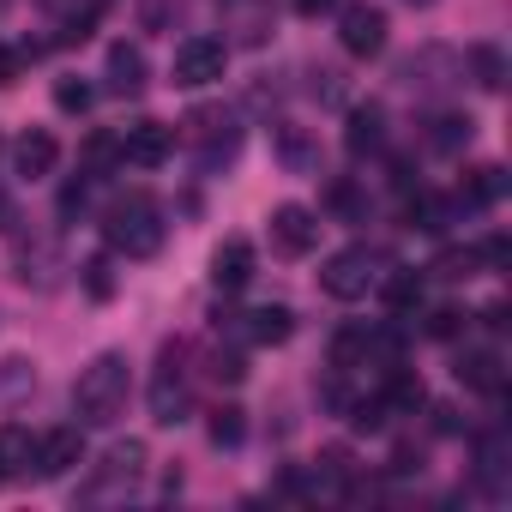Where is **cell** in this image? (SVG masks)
<instances>
[{
  "label": "cell",
  "mask_w": 512,
  "mask_h": 512,
  "mask_svg": "<svg viewBox=\"0 0 512 512\" xmlns=\"http://www.w3.org/2000/svg\"><path fill=\"white\" fill-rule=\"evenodd\" d=\"M187 410H193V380L181 368V350H163V362L151 374V422L175 428V422H187Z\"/></svg>",
  "instance_id": "cell-4"
},
{
  "label": "cell",
  "mask_w": 512,
  "mask_h": 512,
  "mask_svg": "<svg viewBox=\"0 0 512 512\" xmlns=\"http://www.w3.org/2000/svg\"><path fill=\"white\" fill-rule=\"evenodd\" d=\"M91 103H97V91H91L85 79H55V109H61V115H85Z\"/></svg>",
  "instance_id": "cell-30"
},
{
  "label": "cell",
  "mask_w": 512,
  "mask_h": 512,
  "mask_svg": "<svg viewBox=\"0 0 512 512\" xmlns=\"http://www.w3.org/2000/svg\"><path fill=\"white\" fill-rule=\"evenodd\" d=\"M79 464H85V434H79V428H49V434L37 440V476H43V482L67 476V470H79Z\"/></svg>",
  "instance_id": "cell-12"
},
{
  "label": "cell",
  "mask_w": 512,
  "mask_h": 512,
  "mask_svg": "<svg viewBox=\"0 0 512 512\" xmlns=\"http://www.w3.org/2000/svg\"><path fill=\"white\" fill-rule=\"evenodd\" d=\"M290 7H296L302 19H320V13H332V7H338V0H290Z\"/></svg>",
  "instance_id": "cell-36"
},
{
  "label": "cell",
  "mask_w": 512,
  "mask_h": 512,
  "mask_svg": "<svg viewBox=\"0 0 512 512\" xmlns=\"http://www.w3.org/2000/svg\"><path fill=\"white\" fill-rule=\"evenodd\" d=\"M0 482H7V470H0Z\"/></svg>",
  "instance_id": "cell-39"
},
{
  "label": "cell",
  "mask_w": 512,
  "mask_h": 512,
  "mask_svg": "<svg viewBox=\"0 0 512 512\" xmlns=\"http://www.w3.org/2000/svg\"><path fill=\"white\" fill-rule=\"evenodd\" d=\"M344 145H350V157H374V151L386 145V109H380V103H362V109H350Z\"/></svg>",
  "instance_id": "cell-18"
},
{
  "label": "cell",
  "mask_w": 512,
  "mask_h": 512,
  "mask_svg": "<svg viewBox=\"0 0 512 512\" xmlns=\"http://www.w3.org/2000/svg\"><path fill=\"white\" fill-rule=\"evenodd\" d=\"M85 205V181H67V193H61V217H73Z\"/></svg>",
  "instance_id": "cell-35"
},
{
  "label": "cell",
  "mask_w": 512,
  "mask_h": 512,
  "mask_svg": "<svg viewBox=\"0 0 512 512\" xmlns=\"http://www.w3.org/2000/svg\"><path fill=\"white\" fill-rule=\"evenodd\" d=\"M380 253L374 247H344V253H332V260L320 266V290L332 296V302H362L374 284H380Z\"/></svg>",
  "instance_id": "cell-3"
},
{
  "label": "cell",
  "mask_w": 512,
  "mask_h": 512,
  "mask_svg": "<svg viewBox=\"0 0 512 512\" xmlns=\"http://www.w3.org/2000/svg\"><path fill=\"white\" fill-rule=\"evenodd\" d=\"M404 7H434V0H404Z\"/></svg>",
  "instance_id": "cell-38"
},
{
  "label": "cell",
  "mask_w": 512,
  "mask_h": 512,
  "mask_svg": "<svg viewBox=\"0 0 512 512\" xmlns=\"http://www.w3.org/2000/svg\"><path fill=\"white\" fill-rule=\"evenodd\" d=\"M458 73H464V67H458V55H452V49H422V55H410V61L398 67V79H404L410 91H428V97H434V91H446Z\"/></svg>",
  "instance_id": "cell-11"
},
{
  "label": "cell",
  "mask_w": 512,
  "mask_h": 512,
  "mask_svg": "<svg viewBox=\"0 0 512 512\" xmlns=\"http://www.w3.org/2000/svg\"><path fill=\"white\" fill-rule=\"evenodd\" d=\"M43 7H49V13H67V7H73V0H43Z\"/></svg>",
  "instance_id": "cell-37"
},
{
  "label": "cell",
  "mask_w": 512,
  "mask_h": 512,
  "mask_svg": "<svg viewBox=\"0 0 512 512\" xmlns=\"http://www.w3.org/2000/svg\"><path fill=\"white\" fill-rule=\"evenodd\" d=\"M223 67H229V43H217V37H187V43L175 49V85H181V91L217 85Z\"/></svg>",
  "instance_id": "cell-5"
},
{
  "label": "cell",
  "mask_w": 512,
  "mask_h": 512,
  "mask_svg": "<svg viewBox=\"0 0 512 512\" xmlns=\"http://www.w3.org/2000/svg\"><path fill=\"white\" fill-rule=\"evenodd\" d=\"M404 217H410V229H422V235H440V229L458 217V199H440V193H416V199L404 205Z\"/></svg>",
  "instance_id": "cell-22"
},
{
  "label": "cell",
  "mask_w": 512,
  "mask_h": 512,
  "mask_svg": "<svg viewBox=\"0 0 512 512\" xmlns=\"http://www.w3.org/2000/svg\"><path fill=\"white\" fill-rule=\"evenodd\" d=\"M103 235H109V247H115V253H127V260H151V253L163 247V235H169V223H163L157 199L127 193V199H115V205H109Z\"/></svg>",
  "instance_id": "cell-2"
},
{
  "label": "cell",
  "mask_w": 512,
  "mask_h": 512,
  "mask_svg": "<svg viewBox=\"0 0 512 512\" xmlns=\"http://www.w3.org/2000/svg\"><path fill=\"white\" fill-rule=\"evenodd\" d=\"M211 284L223 290V296H235V290H247L253 284V241H223L217 253H211Z\"/></svg>",
  "instance_id": "cell-14"
},
{
  "label": "cell",
  "mask_w": 512,
  "mask_h": 512,
  "mask_svg": "<svg viewBox=\"0 0 512 512\" xmlns=\"http://www.w3.org/2000/svg\"><path fill=\"white\" fill-rule=\"evenodd\" d=\"M482 272V260H476V247H452V253H440V260H434V278H476Z\"/></svg>",
  "instance_id": "cell-29"
},
{
  "label": "cell",
  "mask_w": 512,
  "mask_h": 512,
  "mask_svg": "<svg viewBox=\"0 0 512 512\" xmlns=\"http://www.w3.org/2000/svg\"><path fill=\"white\" fill-rule=\"evenodd\" d=\"M470 139H476V121H470V115H440V121H434V133H428V145H434V151H464Z\"/></svg>",
  "instance_id": "cell-27"
},
{
  "label": "cell",
  "mask_w": 512,
  "mask_h": 512,
  "mask_svg": "<svg viewBox=\"0 0 512 512\" xmlns=\"http://www.w3.org/2000/svg\"><path fill=\"white\" fill-rule=\"evenodd\" d=\"M464 320H470V314H458V308H434V314H428V338H458Z\"/></svg>",
  "instance_id": "cell-32"
},
{
  "label": "cell",
  "mask_w": 512,
  "mask_h": 512,
  "mask_svg": "<svg viewBox=\"0 0 512 512\" xmlns=\"http://www.w3.org/2000/svg\"><path fill=\"white\" fill-rule=\"evenodd\" d=\"M127 392H133V362L121 350H103L91 368H79V386H73L79 428H109L127 410Z\"/></svg>",
  "instance_id": "cell-1"
},
{
  "label": "cell",
  "mask_w": 512,
  "mask_h": 512,
  "mask_svg": "<svg viewBox=\"0 0 512 512\" xmlns=\"http://www.w3.org/2000/svg\"><path fill=\"white\" fill-rule=\"evenodd\" d=\"M103 79H109L115 97H139V91H145V49H139V43H109Z\"/></svg>",
  "instance_id": "cell-15"
},
{
  "label": "cell",
  "mask_w": 512,
  "mask_h": 512,
  "mask_svg": "<svg viewBox=\"0 0 512 512\" xmlns=\"http://www.w3.org/2000/svg\"><path fill=\"white\" fill-rule=\"evenodd\" d=\"M326 199H332V211H344L350 223H368V205H362V193H356L350 181H332V193H326Z\"/></svg>",
  "instance_id": "cell-31"
},
{
  "label": "cell",
  "mask_w": 512,
  "mask_h": 512,
  "mask_svg": "<svg viewBox=\"0 0 512 512\" xmlns=\"http://www.w3.org/2000/svg\"><path fill=\"white\" fill-rule=\"evenodd\" d=\"M205 428H211V446H241V434H247V422H241V410H235V404H217Z\"/></svg>",
  "instance_id": "cell-28"
},
{
  "label": "cell",
  "mask_w": 512,
  "mask_h": 512,
  "mask_svg": "<svg viewBox=\"0 0 512 512\" xmlns=\"http://www.w3.org/2000/svg\"><path fill=\"white\" fill-rule=\"evenodd\" d=\"M386 13L380 7H368V0H356V7H344L338 13V43H344V55L350 61H374L380 49H386Z\"/></svg>",
  "instance_id": "cell-7"
},
{
  "label": "cell",
  "mask_w": 512,
  "mask_h": 512,
  "mask_svg": "<svg viewBox=\"0 0 512 512\" xmlns=\"http://www.w3.org/2000/svg\"><path fill=\"white\" fill-rule=\"evenodd\" d=\"M452 374H458L470 392H488V398H500V392H506V362H500L494 350H464Z\"/></svg>",
  "instance_id": "cell-17"
},
{
  "label": "cell",
  "mask_w": 512,
  "mask_h": 512,
  "mask_svg": "<svg viewBox=\"0 0 512 512\" xmlns=\"http://www.w3.org/2000/svg\"><path fill=\"white\" fill-rule=\"evenodd\" d=\"M470 73H476L482 91H500V85H506V55H500L494 43H476V49H470Z\"/></svg>",
  "instance_id": "cell-26"
},
{
  "label": "cell",
  "mask_w": 512,
  "mask_h": 512,
  "mask_svg": "<svg viewBox=\"0 0 512 512\" xmlns=\"http://www.w3.org/2000/svg\"><path fill=\"white\" fill-rule=\"evenodd\" d=\"M290 332H296V314L284 302H266V308L247 314V338L253 344H290Z\"/></svg>",
  "instance_id": "cell-20"
},
{
  "label": "cell",
  "mask_w": 512,
  "mask_h": 512,
  "mask_svg": "<svg viewBox=\"0 0 512 512\" xmlns=\"http://www.w3.org/2000/svg\"><path fill=\"white\" fill-rule=\"evenodd\" d=\"M506 458H512V446H506V434H500V428L476 440V470H482V482H488V494H494V500L506 494Z\"/></svg>",
  "instance_id": "cell-21"
},
{
  "label": "cell",
  "mask_w": 512,
  "mask_h": 512,
  "mask_svg": "<svg viewBox=\"0 0 512 512\" xmlns=\"http://www.w3.org/2000/svg\"><path fill=\"white\" fill-rule=\"evenodd\" d=\"M500 193H506V169H500V163H482V169H470V181H464L458 205H494Z\"/></svg>",
  "instance_id": "cell-25"
},
{
  "label": "cell",
  "mask_w": 512,
  "mask_h": 512,
  "mask_svg": "<svg viewBox=\"0 0 512 512\" xmlns=\"http://www.w3.org/2000/svg\"><path fill=\"white\" fill-rule=\"evenodd\" d=\"M0 470H7V476H37V440L25 428L0 434Z\"/></svg>",
  "instance_id": "cell-24"
},
{
  "label": "cell",
  "mask_w": 512,
  "mask_h": 512,
  "mask_svg": "<svg viewBox=\"0 0 512 512\" xmlns=\"http://www.w3.org/2000/svg\"><path fill=\"white\" fill-rule=\"evenodd\" d=\"M169 151H175V133L163 121H133L121 133V163H133V169H157V163H169Z\"/></svg>",
  "instance_id": "cell-10"
},
{
  "label": "cell",
  "mask_w": 512,
  "mask_h": 512,
  "mask_svg": "<svg viewBox=\"0 0 512 512\" xmlns=\"http://www.w3.org/2000/svg\"><path fill=\"white\" fill-rule=\"evenodd\" d=\"M0 85H19V55L0 43Z\"/></svg>",
  "instance_id": "cell-34"
},
{
  "label": "cell",
  "mask_w": 512,
  "mask_h": 512,
  "mask_svg": "<svg viewBox=\"0 0 512 512\" xmlns=\"http://www.w3.org/2000/svg\"><path fill=\"white\" fill-rule=\"evenodd\" d=\"M272 145H278V163H284L290 175H320V139H314L308 127L278 121V127H272Z\"/></svg>",
  "instance_id": "cell-13"
},
{
  "label": "cell",
  "mask_w": 512,
  "mask_h": 512,
  "mask_svg": "<svg viewBox=\"0 0 512 512\" xmlns=\"http://www.w3.org/2000/svg\"><path fill=\"white\" fill-rule=\"evenodd\" d=\"M187 139L199 145V169H217V163H229V157H235L241 127H235V115H229V109H199V115H187Z\"/></svg>",
  "instance_id": "cell-6"
},
{
  "label": "cell",
  "mask_w": 512,
  "mask_h": 512,
  "mask_svg": "<svg viewBox=\"0 0 512 512\" xmlns=\"http://www.w3.org/2000/svg\"><path fill=\"white\" fill-rule=\"evenodd\" d=\"M55 163H61V145H55V133H43V127H31V133L13 145V169H19L25 181H43Z\"/></svg>",
  "instance_id": "cell-16"
},
{
  "label": "cell",
  "mask_w": 512,
  "mask_h": 512,
  "mask_svg": "<svg viewBox=\"0 0 512 512\" xmlns=\"http://www.w3.org/2000/svg\"><path fill=\"white\" fill-rule=\"evenodd\" d=\"M272 247L284 253V260H302V253L320 247V217L308 205H278L272 211Z\"/></svg>",
  "instance_id": "cell-9"
},
{
  "label": "cell",
  "mask_w": 512,
  "mask_h": 512,
  "mask_svg": "<svg viewBox=\"0 0 512 512\" xmlns=\"http://www.w3.org/2000/svg\"><path fill=\"white\" fill-rule=\"evenodd\" d=\"M374 398H380V410H386V422H392V416H416L428 392H422V380H416V374H404V368H386V386H380Z\"/></svg>",
  "instance_id": "cell-19"
},
{
  "label": "cell",
  "mask_w": 512,
  "mask_h": 512,
  "mask_svg": "<svg viewBox=\"0 0 512 512\" xmlns=\"http://www.w3.org/2000/svg\"><path fill=\"white\" fill-rule=\"evenodd\" d=\"M374 290H380V296H386V308H392V314H398V320H404V314H416V308H422V272H392V278H386V272H380V284H374Z\"/></svg>",
  "instance_id": "cell-23"
},
{
  "label": "cell",
  "mask_w": 512,
  "mask_h": 512,
  "mask_svg": "<svg viewBox=\"0 0 512 512\" xmlns=\"http://www.w3.org/2000/svg\"><path fill=\"white\" fill-rule=\"evenodd\" d=\"M85 290H91L97 302H103V296L115 290V278H109V260H91V266H85Z\"/></svg>",
  "instance_id": "cell-33"
},
{
  "label": "cell",
  "mask_w": 512,
  "mask_h": 512,
  "mask_svg": "<svg viewBox=\"0 0 512 512\" xmlns=\"http://www.w3.org/2000/svg\"><path fill=\"white\" fill-rule=\"evenodd\" d=\"M139 476H145V446H139V440H121V446H109V458H103L97 482L85 488V500H109V494H127Z\"/></svg>",
  "instance_id": "cell-8"
}]
</instances>
